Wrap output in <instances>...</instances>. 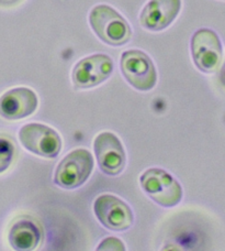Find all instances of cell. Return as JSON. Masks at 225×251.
I'll use <instances>...</instances> for the list:
<instances>
[{"label":"cell","instance_id":"cell-1","mask_svg":"<svg viewBox=\"0 0 225 251\" xmlns=\"http://www.w3.org/2000/svg\"><path fill=\"white\" fill-rule=\"evenodd\" d=\"M89 25L101 41L112 47L124 46L132 37L128 21L108 4H98L91 9Z\"/></svg>","mask_w":225,"mask_h":251},{"label":"cell","instance_id":"cell-2","mask_svg":"<svg viewBox=\"0 0 225 251\" xmlns=\"http://www.w3.org/2000/svg\"><path fill=\"white\" fill-rule=\"evenodd\" d=\"M139 183L150 199L163 207H174L182 200L183 192L180 183L163 169L146 170L139 177Z\"/></svg>","mask_w":225,"mask_h":251},{"label":"cell","instance_id":"cell-3","mask_svg":"<svg viewBox=\"0 0 225 251\" xmlns=\"http://www.w3.org/2000/svg\"><path fill=\"white\" fill-rule=\"evenodd\" d=\"M92 170V154L86 149L73 150L58 163L54 183L65 190H74L86 183Z\"/></svg>","mask_w":225,"mask_h":251},{"label":"cell","instance_id":"cell-4","mask_svg":"<svg viewBox=\"0 0 225 251\" xmlns=\"http://www.w3.org/2000/svg\"><path fill=\"white\" fill-rule=\"evenodd\" d=\"M120 67L125 80L137 91L148 92L155 87L157 83L156 67L151 57L143 51L123 52Z\"/></svg>","mask_w":225,"mask_h":251},{"label":"cell","instance_id":"cell-5","mask_svg":"<svg viewBox=\"0 0 225 251\" xmlns=\"http://www.w3.org/2000/svg\"><path fill=\"white\" fill-rule=\"evenodd\" d=\"M19 140L24 149L39 156L54 159L62 150V138L55 130L42 124L33 123L22 126Z\"/></svg>","mask_w":225,"mask_h":251},{"label":"cell","instance_id":"cell-6","mask_svg":"<svg viewBox=\"0 0 225 251\" xmlns=\"http://www.w3.org/2000/svg\"><path fill=\"white\" fill-rule=\"evenodd\" d=\"M191 55L195 65L203 73H214L222 63L223 49L214 31L200 29L191 38Z\"/></svg>","mask_w":225,"mask_h":251},{"label":"cell","instance_id":"cell-7","mask_svg":"<svg viewBox=\"0 0 225 251\" xmlns=\"http://www.w3.org/2000/svg\"><path fill=\"white\" fill-rule=\"evenodd\" d=\"M93 212L99 223L109 230H128L134 223V215L130 206L112 194L98 196L93 203Z\"/></svg>","mask_w":225,"mask_h":251},{"label":"cell","instance_id":"cell-8","mask_svg":"<svg viewBox=\"0 0 225 251\" xmlns=\"http://www.w3.org/2000/svg\"><path fill=\"white\" fill-rule=\"evenodd\" d=\"M93 150L99 169L107 176H115L123 172L127 154L122 142L110 131L99 133L93 140Z\"/></svg>","mask_w":225,"mask_h":251},{"label":"cell","instance_id":"cell-9","mask_svg":"<svg viewBox=\"0 0 225 251\" xmlns=\"http://www.w3.org/2000/svg\"><path fill=\"white\" fill-rule=\"evenodd\" d=\"M113 72V62L107 54H93L80 60L71 72L75 88L96 87L110 77Z\"/></svg>","mask_w":225,"mask_h":251},{"label":"cell","instance_id":"cell-10","mask_svg":"<svg viewBox=\"0 0 225 251\" xmlns=\"http://www.w3.org/2000/svg\"><path fill=\"white\" fill-rule=\"evenodd\" d=\"M38 105V96L32 89L28 87L9 89L0 96V117L6 120L23 119L34 114Z\"/></svg>","mask_w":225,"mask_h":251},{"label":"cell","instance_id":"cell-11","mask_svg":"<svg viewBox=\"0 0 225 251\" xmlns=\"http://www.w3.org/2000/svg\"><path fill=\"white\" fill-rule=\"evenodd\" d=\"M43 228L37 219L21 215L11 224L8 243L15 251H34L43 241Z\"/></svg>","mask_w":225,"mask_h":251},{"label":"cell","instance_id":"cell-12","mask_svg":"<svg viewBox=\"0 0 225 251\" xmlns=\"http://www.w3.org/2000/svg\"><path fill=\"white\" fill-rule=\"evenodd\" d=\"M181 9V0H150L139 16L143 28L161 31L173 24Z\"/></svg>","mask_w":225,"mask_h":251},{"label":"cell","instance_id":"cell-13","mask_svg":"<svg viewBox=\"0 0 225 251\" xmlns=\"http://www.w3.org/2000/svg\"><path fill=\"white\" fill-rule=\"evenodd\" d=\"M16 154V147L11 139L6 136H0V174L10 168Z\"/></svg>","mask_w":225,"mask_h":251},{"label":"cell","instance_id":"cell-14","mask_svg":"<svg viewBox=\"0 0 225 251\" xmlns=\"http://www.w3.org/2000/svg\"><path fill=\"white\" fill-rule=\"evenodd\" d=\"M96 251H127L125 245L118 237H107L98 245Z\"/></svg>","mask_w":225,"mask_h":251},{"label":"cell","instance_id":"cell-15","mask_svg":"<svg viewBox=\"0 0 225 251\" xmlns=\"http://www.w3.org/2000/svg\"><path fill=\"white\" fill-rule=\"evenodd\" d=\"M160 251H183V250L175 244H166L164 247L160 249Z\"/></svg>","mask_w":225,"mask_h":251},{"label":"cell","instance_id":"cell-16","mask_svg":"<svg viewBox=\"0 0 225 251\" xmlns=\"http://www.w3.org/2000/svg\"><path fill=\"white\" fill-rule=\"evenodd\" d=\"M19 1V0H0V4L1 6H10V4H13Z\"/></svg>","mask_w":225,"mask_h":251},{"label":"cell","instance_id":"cell-17","mask_svg":"<svg viewBox=\"0 0 225 251\" xmlns=\"http://www.w3.org/2000/svg\"><path fill=\"white\" fill-rule=\"evenodd\" d=\"M220 77H221L222 83L225 85V64L222 67V71H221V74H220Z\"/></svg>","mask_w":225,"mask_h":251}]
</instances>
